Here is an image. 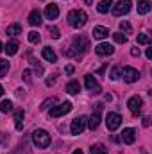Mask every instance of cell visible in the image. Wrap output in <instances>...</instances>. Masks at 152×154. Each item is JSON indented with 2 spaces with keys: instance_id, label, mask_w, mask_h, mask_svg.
Instances as JSON below:
<instances>
[{
  "instance_id": "obj_1",
  "label": "cell",
  "mask_w": 152,
  "mask_h": 154,
  "mask_svg": "<svg viewBox=\"0 0 152 154\" xmlns=\"http://www.w3.org/2000/svg\"><path fill=\"white\" fill-rule=\"evenodd\" d=\"M66 20H68V23H70L72 27L81 29V27L88 22V14H86L84 11H81V9H74V11H70V13H68Z\"/></svg>"
},
{
  "instance_id": "obj_2",
  "label": "cell",
  "mask_w": 152,
  "mask_h": 154,
  "mask_svg": "<svg viewBox=\"0 0 152 154\" xmlns=\"http://www.w3.org/2000/svg\"><path fill=\"white\" fill-rule=\"evenodd\" d=\"M32 142H34V145H36L38 149H47V147L50 145L52 138H50V134H48L47 131L36 129V131L32 133Z\"/></svg>"
},
{
  "instance_id": "obj_3",
  "label": "cell",
  "mask_w": 152,
  "mask_h": 154,
  "mask_svg": "<svg viewBox=\"0 0 152 154\" xmlns=\"http://www.w3.org/2000/svg\"><path fill=\"white\" fill-rule=\"evenodd\" d=\"M131 5H132L131 0H118L116 5L111 7V9H113V14L114 16H123V14H127V13L131 11Z\"/></svg>"
},
{
  "instance_id": "obj_4",
  "label": "cell",
  "mask_w": 152,
  "mask_h": 154,
  "mask_svg": "<svg viewBox=\"0 0 152 154\" xmlns=\"http://www.w3.org/2000/svg\"><path fill=\"white\" fill-rule=\"evenodd\" d=\"M127 108L132 115H140L141 113V108H143V100L140 95H132L129 100H127Z\"/></svg>"
},
{
  "instance_id": "obj_5",
  "label": "cell",
  "mask_w": 152,
  "mask_h": 154,
  "mask_svg": "<svg viewBox=\"0 0 152 154\" xmlns=\"http://www.w3.org/2000/svg\"><path fill=\"white\" fill-rule=\"evenodd\" d=\"M70 111H72V102H61V104H57V106H54L50 109V116L52 118H59V116L66 115Z\"/></svg>"
},
{
  "instance_id": "obj_6",
  "label": "cell",
  "mask_w": 152,
  "mask_h": 154,
  "mask_svg": "<svg viewBox=\"0 0 152 154\" xmlns=\"http://www.w3.org/2000/svg\"><path fill=\"white\" fill-rule=\"evenodd\" d=\"M120 74H122V77H123L125 82H136V81L140 79V72H138L136 68H132V66H123Z\"/></svg>"
},
{
  "instance_id": "obj_7",
  "label": "cell",
  "mask_w": 152,
  "mask_h": 154,
  "mask_svg": "<svg viewBox=\"0 0 152 154\" xmlns=\"http://www.w3.org/2000/svg\"><path fill=\"white\" fill-rule=\"evenodd\" d=\"M86 129V116H77L72 120V125H70V131H72V134H82V131Z\"/></svg>"
},
{
  "instance_id": "obj_8",
  "label": "cell",
  "mask_w": 152,
  "mask_h": 154,
  "mask_svg": "<svg viewBox=\"0 0 152 154\" xmlns=\"http://www.w3.org/2000/svg\"><path fill=\"white\" fill-rule=\"evenodd\" d=\"M72 48L77 50V54H86L90 50V41H88V38H84V36H77L74 39V47Z\"/></svg>"
},
{
  "instance_id": "obj_9",
  "label": "cell",
  "mask_w": 152,
  "mask_h": 154,
  "mask_svg": "<svg viewBox=\"0 0 152 154\" xmlns=\"http://www.w3.org/2000/svg\"><path fill=\"white\" fill-rule=\"evenodd\" d=\"M120 124H122V116L118 115V113H108V116H106V125H108L109 131H116L120 127Z\"/></svg>"
},
{
  "instance_id": "obj_10",
  "label": "cell",
  "mask_w": 152,
  "mask_h": 154,
  "mask_svg": "<svg viewBox=\"0 0 152 154\" xmlns=\"http://www.w3.org/2000/svg\"><path fill=\"white\" fill-rule=\"evenodd\" d=\"M84 84H86V88H88L91 93H100V91H102L100 84L95 81V77L91 75V74H88V75L84 77Z\"/></svg>"
},
{
  "instance_id": "obj_11",
  "label": "cell",
  "mask_w": 152,
  "mask_h": 154,
  "mask_svg": "<svg viewBox=\"0 0 152 154\" xmlns=\"http://www.w3.org/2000/svg\"><path fill=\"white\" fill-rule=\"evenodd\" d=\"M45 16H47V20H56L57 16H59V5L57 4H48L47 7H45Z\"/></svg>"
},
{
  "instance_id": "obj_12",
  "label": "cell",
  "mask_w": 152,
  "mask_h": 154,
  "mask_svg": "<svg viewBox=\"0 0 152 154\" xmlns=\"http://www.w3.org/2000/svg\"><path fill=\"white\" fill-rule=\"evenodd\" d=\"M134 140H136V131H134L132 127L123 129V133H122V142L127 143V145H131V143H134Z\"/></svg>"
},
{
  "instance_id": "obj_13",
  "label": "cell",
  "mask_w": 152,
  "mask_h": 154,
  "mask_svg": "<svg viewBox=\"0 0 152 154\" xmlns=\"http://www.w3.org/2000/svg\"><path fill=\"white\" fill-rule=\"evenodd\" d=\"M95 52L99 56H111L114 52V48H113V45H109V43H100V45L95 47Z\"/></svg>"
},
{
  "instance_id": "obj_14",
  "label": "cell",
  "mask_w": 152,
  "mask_h": 154,
  "mask_svg": "<svg viewBox=\"0 0 152 154\" xmlns=\"http://www.w3.org/2000/svg\"><path fill=\"white\" fill-rule=\"evenodd\" d=\"M99 124H100V113H99V111L93 113L90 118H86V127H90L91 131H95V129L99 127Z\"/></svg>"
},
{
  "instance_id": "obj_15",
  "label": "cell",
  "mask_w": 152,
  "mask_h": 154,
  "mask_svg": "<svg viewBox=\"0 0 152 154\" xmlns=\"http://www.w3.org/2000/svg\"><path fill=\"white\" fill-rule=\"evenodd\" d=\"M18 48H20V43H18L16 39H11V41H7V45L4 47V50L7 52V56H14V54L18 52Z\"/></svg>"
},
{
  "instance_id": "obj_16",
  "label": "cell",
  "mask_w": 152,
  "mask_h": 154,
  "mask_svg": "<svg viewBox=\"0 0 152 154\" xmlns=\"http://www.w3.org/2000/svg\"><path fill=\"white\" fill-rule=\"evenodd\" d=\"M29 23H31L32 27H38V25H41V13H39L38 9L31 11V14H29Z\"/></svg>"
},
{
  "instance_id": "obj_17",
  "label": "cell",
  "mask_w": 152,
  "mask_h": 154,
  "mask_svg": "<svg viewBox=\"0 0 152 154\" xmlns=\"http://www.w3.org/2000/svg\"><path fill=\"white\" fill-rule=\"evenodd\" d=\"M93 36L97 39H104L109 36V29H106V27H102V25H97L95 29H93Z\"/></svg>"
},
{
  "instance_id": "obj_18",
  "label": "cell",
  "mask_w": 152,
  "mask_h": 154,
  "mask_svg": "<svg viewBox=\"0 0 152 154\" xmlns=\"http://www.w3.org/2000/svg\"><path fill=\"white\" fill-rule=\"evenodd\" d=\"M41 54H43V57H45L48 63H56V61H57V56H56V52H54L50 47H45V48L41 50Z\"/></svg>"
},
{
  "instance_id": "obj_19",
  "label": "cell",
  "mask_w": 152,
  "mask_h": 154,
  "mask_svg": "<svg viewBox=\"0 0 152 154\" xmlns=\"http://www.w3.org/2000/svg\"><path fill=\"white\" fill-rule=\"evenodd\" d=\"M111 7H113V0H100L99 5H97V11L102 13V14H106V13H109Z\"/></svg>"
},
{
  "instance_id": "obj_20",
  "label": "cell",
  "mask_w": 152,
  "mask_h": 154,
  "mask_svg": "<svg viewBox=\"0 0 152 154\" xmlns=\"http://www.w3.org/2000/svg\"><path fill=\"white\" fill-rule=\"evenodd\" d=\"M23 116H25L23 109H18V111L14 113V125H16V129H18V131H22V129H23Z\"/></svg>"
},
{
  "instance_id": "obj_21",
  "label": "cell",
  "mask_w": 152,
  "mask_h": 154,
  "mask_svg": "<svg viewBox=\"0 0 152 154\" xmlns=\"http://www.w3.org/2000/svg\"><path fill=\"white\" fill-rule=\"evenodd\" d=\"M66 91H68L70 95H77V93L81 91V84H79V81H70V82L66 84Z\"/></svg>"
},
{
  "instance_id": "obj_22",
  "label": "cell",
  "mask_w": 152,
  "mask_h": 154,
  "mask_svg": "<svg viewBox=\"0 0 152 154\" xmlns=\"http://www.w3.org/2000/svg\"><path fill=\"white\" fill-rule=\"evenodd\" d=\"M5 32H7V36H18V34H22V25L20 23H13V25H9L5 29Z\"/></svg>"
},
{
  "instance_id": "obj_23",
  "label": "cell",
  "mask_w": 152,
  "mask_h": 154,
  "mask_svg": "<svg viewBox=\"0 0 152 154\" xmlns=\"http://www.w3.org/2000/svg\"><path fill=\"white\" fill-rule=\"evenodd\" d=\"M149 11H150V2L149 0H138V13L147 14Z\"/></svg>"
},
{
  "instance_id": "obj_24",
  "label": "cell",
  "mask_w": 152,
  "mask_h": 154,
  "mask_svg": "<svg viewBox=\"0 0 152 154\" xmlns=\"http://www.w3.org/2000/svg\"><path fill=\"white\" fill-rule=\"evenodd\" d=\"M90 154H108V149H106L102 143H95V145H91Z\"/></svg>"
},
{
  "instance_id": "obj_25",
  "label": "cell",
  "mask_w": 152,
  "mask_h": 154,
  "mask_svg": "<svg viewBox=\"0 0 152 154\" xmlns=\"http://www.w3.org/2000/svg\"><path fill=\"white\" fill-rule=\"evenodd\" d=\"M11 109H13V102H11L9 99H7V100H2V104H0V111H2V113H9Z\"/></svg>"
},
{
  "instance_id": "obj_26",
  "label": "cell",
  "mask_w": 152,
  "mask_h": 154,
  "mask_svg": "<svg viewBox=\"0 0 152 154\" xmlns=\"http://www.w3.org/2000/svg\"><path fill=\"white\" fill-rule=\"evenodd\" d=\"M9 72V61H5V59H0V79L5 75Z\"/></svg>"
},
{
  "instance_id": "obj_27",
  "label": "cell",
  "mask_w": 152,
  "mask_h": 154,
  "mask_svg": "<svg viewBox=\"0 0 152 154\" xmlns=\"http://www.w3.org/2000/svg\"><path fill=\"white\" fill-rule=\"evenodd\" d=\"M138 43H140V45H149V43H150V36H149L147 32L138 34Z\"/></svg>"
},
{
  "instance_id": "obj_28",
  "label": "cell",
  "mask_w": 152,
  "mask_h": 154,
  "mask_svg": "<svg viewBox=\"0 0 152 154\" xmlns=\"http://www.w3.org/2000/svg\"><path fill=\"white\" fill-rule=\"evenodd\" d=\"M113 39L116 41V43H120V45L127 43V36H125V34H122V32H114V34H113Z\"/></svg>"
},
{
  "instance_id": "obj_29",
  "label": "cell",
  "mask_w": 152,
  "mask_h": 154,
  "mask_svg": "<svg viewBox=\"0 0 152 154\" xmlns=\"http://www.w3.org/2000/svg\"><path fill=\"white\" fill-rule=\"evenodd\" d=\"M27 38H29V41H31V43H39V39H41V36H39L38 32H36V31H31Z\"/></svg>"
},
{
  "instance_id": "obj_30",
  "label": "cell",
  "mask_w": 152,
  "mask_h": 154,
  "mask_svg": "<svg viewBox=\"0 0 152 154\" xmlns=\"http://www.w3.org/2000/svg\"><path fill=\"white\" fill-rule=\"evenodd\" d=\"M120 29H122L123 32H127V34H131V31H132V29H131V23H129V22H125V20H123V22H120Z\"/></svg>"
},
{
  "instance_id": "obj_31",
  "label": "cell",
  "mask_w": 152,
  "mask_h": 154,
  "mask_svg": "<svg viewBox=\"0 0 152 154\" xmlns=\"http://www.w3.org/2000/svg\"><path fill=\"white\" fill-rule=\"evenodd\" d=\"M31 63H32V66H34V70H36V74H38V75H41V74H43V66L39 65L38 61H36V59H32V57H31Z\"/></svg>"
},
{
  "instance_id": "obj_32",
  "label": "cell",
  "mask_w": 152,
  "mask_h": 154,
  "mask_svg": "<svg viewBox=\"0 0 152 154\" xmlns=\"http://www.w3.org/2000/svg\"><path fill=\"white\" fill-rule=\"evenodd\" d=\"M48 32H50V36L54 39H59V36H61V34H59V29H57V27H52V25L48 27Z\"/></svg>"
},
{
  "instance_id": "obj_33",
  "label": "cell",
  "mask_w": 152,
  "mask_h": 154,
  "mask_svg": "<svg viewBox=\"0 0 152 154\" xmlns=\"http://www.w3.org/2000/svg\"><path fill=\"white\" fill-rule=\"evenodd\" d=\"M120 72H122V68H120V66L116 65V66H114L113 70H111V79H113V81H116V79L120 77Z\"/></svg>"
},
{
  "instance_id": "obj_34",
  "label": "cell",
  "mask_w": 152,
  "mask_h": 154,
  "mask_svg": "<svg viewBox=\"0 0 152 154\" xmlns=\"http://www.w3.org/2000/svg\"><path fill=\"white\" fill-rule=\"evenodd\" d=\"M50 104H52V106L56 104V97H52V99H47V100H45V102L41 104V109H47V108H48Z\"/></svg>"
},
{
  "instance_id": "obj_35",
  "label": "cell",
  "mask_w": 152,
  "mask_h": 154,
  "mask_svg": "<svg viewBox=\"0 0 152 154\" xmlns=\"http://www.w3.org/2000/svg\"><path fill=\"white\" fill-rule=\"evenodd\" d=\"M65 54H66L68 57H77V56H79V54H77V50H74V48H68V50L65 48Z\"/></svg>"
},
{
  "instance_id": "obj_36",
  "label": "cell",
  "mask_w": 152,
  "mask_h": 154,
  "mask_svg": "<svg viewBox=\"0 0 152 154\" xmlns=\"http://www.w3.org/2000/svg\"><path fill=\"white\" fill-rule=\"evenodd\" d=\"M22 77L27 81V82H31V70H23V74H22Z\"/></svg>"
},
{
  "instance_id": "obj_37",
  "label": "cell",
  "mask_w": 152,
  "mask_h": 154,
  "mask_svg": "<svg viewBox=\"0 0 152 154\" xmlns=\"http://www.w3.org/2000/svg\"><path fill=\"white\" fill-rule=\"evenodd\" d=\"M131 56L138 57V56H140V48H132V50H131Z\"/></svg>"
},
{
  "instance_id": "obj_38",
  "label": "cell",
  "mask_w": 152,
  "mask_h": 154,
  "mask_svg": "<svg viewBox=\"0 0 152 154\" xmlns=\"http://www.w3.org/2000/svg\"><path fill=\"white\" fill-rule=\"evenodd\" d=\"M143 125H145V127L150 125V116H145V118H143Z\"/></svg>"
},
{
  "instance_id": "obj_39",
  "label": "cell",
  "mask_w": 152,
  "mask_h": 154,
  "mask_svg": "<svg viewBox=\"0 0 152 154\" xmlns=\"http://www.w3.org/2000/svg\"><path fill=\"white\" fill-rule=\"evenodd\" d=\"M145 54H147V59H152V48H147Z\"/></svg>"
},
{
  "instance_id": "obj_40",
  "label": "cell",
  "mask_w": 152,
  "mask_h": 154,
  "mask_svg": "<svg viewBox=\"0 0 152 154\" xmlns=\"http://www.w3.org/2000/svg\"><path fill=\"white\" fill-rule=\"evenodd\" d=\"M65 70H66V74H74V66H66Z\"/></svg>"
},
{
  "instance_id": "obj_41",
  "label": "cell",
  "mask_w": 152,
  "mask_h": 154,
  "mask_svg": "<svg viewBox=\"0 0 152 154\" xmlns=\"http://www.w3.org/2000/svg\"><path fill=\"white\" fill-rule=\"evenodd\" d=\"M54 84V79H47V86H52Z\"/></svg>"
},
{
  "instance_id": "obj_42",
  "label": "cell",
  "mask_w": 152,
  "mask_h": 154,
  "mask_svg": "<svg viewBox=\"0 0 152 154\" xmlns=\"http://www.w3.org/2000/svg\"><path fill=\"white\" fill-rule=\"evenodd\" d=\"M72 154H84V152H82L81 149H77V151H74V152H72Z\"/></svg>"
},
{
  "instance_id": "obj_43",
  "label": "cell",
  "mask_w": 152,
  "mask_h": 154,
  "mask_svg": "<svg viewBox=\"0 0 152 154\" xmlns=\"http://www.w3.org/2000/svg\"><path fill=\"white\" fill-rule=\"evenodd\" d=\"M84 2H86L88 5H91V4H93V0H84Z\"/></svg>"
},
{
  "instance_id": "obj_44",
  "label": "cell",
  "mask_w": 152,
  "mask_h": 154,
  "mask_svg": "<svg viewBox=\"0 0 152 154\" xmlns=\"http://www.w3.org/2000/svg\"><path fill=\"white\" fill-rule=\"evenodd\" d=\"M4 95V88H2V84H0V97Z\"/></svg>"
},
{
  "instance_id": "obj_45",
  "label": "cell",
  "mask_w": 152,
  "mask_h": 154,
  "mask_svg": "<svg viewBox=\"0 0 152 154\" xmlns=\"http://www.w3.org/2000/svg\"><path fill=\"white\" fill-rule=\"evenodd\" d=\"M0 52H2V41H0Z\"/></svg>"
}]
</instances>
